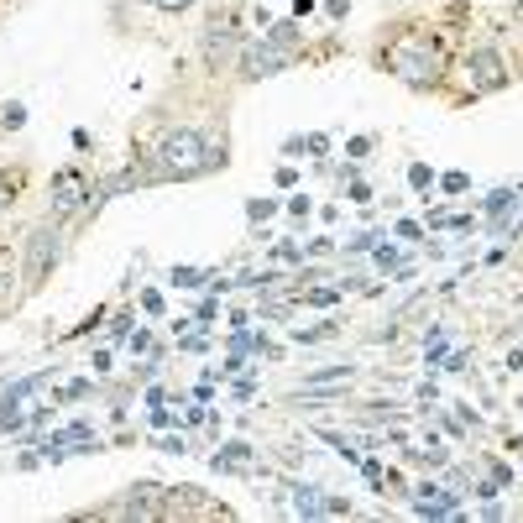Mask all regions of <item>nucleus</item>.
<instances>
[{"instance_id": "obj_21", "label": "nucleus", "mask_w": 523, "mask_h": 523, "mask_svg": "<svg viewBox=\"0 0 523 523\" xmlns=\"http://www.w3.org/2000/svg\"><path fill=\"white\" fill-rule=\"evenodd\" d=\"M142 309L147 314H163V293H142Z\"/></svg>"}, {"instance_id": "obj_11", "label": "nucleus", "mask_w": 523, "mask_h": 523, "mask_svg": "<svg viewBox=\"0 0 523 523\" xmlns=\"http://www.w3.org/2000/svg\"><path fill=\"white\" fill-rule=\"evenodd\" d=\"M293 492V508H299L304 518H320L325 513V497H320V487H288Z\"/></svg>"}, {"instance_id": "obj_8", "label": "nucleus", "mask_w": 523, "mask_h": 523, "mask_svg": "<svg viewBox=\"0 0 523 523\" xmlns=\"http://www.w3.org/2000/svg\"><path fill=\"white\" fill-rule=\"evenodd\" d=\"M231 48H236V21H215V27H204V63H210V68H220Z\"/></svg>"}, {"instance_id": "obj_4", "label": "nucleus", "mask_w": 523, "mask_h": 523, "mask_svg": "<svg viewBox=\"0 0 523 523\" xmlns=\"http://www.w3.org/2000/svg\"><path fill=\"white\" fill-rule=\"evenodd\" d=\"M466 79H471V89H482V95L503 89V84H508V63H503V53H497V48H476V53H466Z\"/></svg>"}, {"instance_id": "obj_7", "label": "nucleus", "mask_w": 523, "mask_h": 523, "mask_svg": "<svg viewBox=\"0 0 523 523\" xmlns=\"http://www.w3.org/2000/svg\"><path fill=\"white\" fill-rule=\"evenodd\" d=\"M456 508H461V492H445L435 482H424L419 497H414V513H424V518H450Z\"/></svg>"}, {"instance_id": "obj_19", "label": "nucleus", "mask_w": 523, "mask_h": 523, "mask_svg": "<svg viewBox=\"0 0 523 523\" xmlns=\"http://www.w3.org/2000/svg\"><path fill=\"white\" fill-rule=\"evenodd\" d=\"M325 335H335V325H314V330H299L293 340H325Z\"/></svg>"}, {"instance_id": "obj_9", "label": "nucleus", "mask_w": 523, "mask_h": 523, "mask_svg": "<svg viewBox=\"0 0 523 523\" xmlns=\"http://www.w3.org/2000/svg\"><path fill=\"white\" fill-rule=\"evenodd\" d=\"M518 204H523V194H518V189H497L492 199H482V210L492 215V231H497V236L508 231V215H518Z\"/></svg>"}, {"instance_id": "obj_1", "label": "nucleus", "mask_w": 523, "mask_h": 523, "mask_svg": "<svg viewBox=\"0 0 523 523\" xmlns=\"http://www.w3.org/2000/svg\"><path fill=\"white\" fill-rule=\"evenodd\" d=\"M225 163V152H215L194 126H178L157 142V163H152V178H199Z\"/></svg>"}, {"instance_id": "obj_3", "label": "nucleus", "mask_w": 523, "mask_h": 523, "mask_svg": "<svg viewBox=\"0 0 523 523\" xmlns=\"http://www.w3.org/2000/svg\"><path fill=\"white\" fill-rule=\"evenodd\" d=\"M388 63H393V74L403 84H435L440 79V48L429 37H403V42H393Z\"/></svg>"}, {"instance_id": "obj_2", "label": "nucleus", "mask_w": 523, "mask_h": 523, "mask_svg": "<svg viewBox=\"0 0 523 523\" xmlns=\"http://www.w3.org/2000/svg\"><path fill=\"white\" fill-rule=\"evenodd\" d=\"M293 53H299V27L293 21H278L252 53H246V79H267V74H283V68L293 63Z\"/></svg>"}, {"instance_id": "obj_20", "label": "nucleus", "mask_w": 523, "mask_h": 523, "mask_svg": "<svg viewBox=\"0 0 523 523\" xmlns=\"http://www.w3.org/2000/svg\"><path fill=\"white\" fill-rule=\"evenodd\" d=\"M147 6H157V11H189L194 0H147Z\"/></svg>"}, {"instance_id": "obj_16", "label": "nucleus", "mask_w": 523, "mask_h": 523, "mask_svg": "<svg viewBox=\"0 0 523 523\" xmlns=\"http://www.w3.org/2000/svg\"><path fill=\"white\" fill-rule=\"evenodd\" d=\"M466 184H471L466 173H445V178H440V189H445V194H466Z\"/></svg>"}, {"instance_id": "obj_14", "label": "nucleus", "mask_w": 523, "mask_h": 523, "mask_svg": "<svg viewBox=\"0 0 523 523\" xmlns=\"http://www.w3.org/2000/svg\"><path fill=\"white\" fill-rule=\"evenodd\" d=\"M0 121H6L11 131H21V126H27V110H21V105H6V110H0Z\"/></svg>"}, {"instance_id": "obj_17", "label": "nucleus", "mask_w": 523, "mask_h": 523, "mask_svg": "<svg viewBox=\"0 0 523 523\" xmlns=\"http://www.w3.org/2000/svg\"><path fill=\"white\" fill-rule=\"evenodd\" d=\"M340 299V288H309V304H320V309H330Z\"/></svg>"}, {"instance_id": "obj_18", "label": "nucleus", "mask_w": 523, "mask_h": 523, "mask_svg": "<svg viewBox=\"0 0 523 523\" xmlns=\"http://www.w3.org/2000/svg\"><path fill=\"white\" fill-rule=\"evenodd\" d=\"M272 210H278V204H272V199H252V204H246V215H252V220H267Z\"/></svg>"}, {"instance_id": "obj_12", "label": "nucleus", "mask_w": 523, "mask_h": 523, "mask_svg": "<svg viewBox=\"0 0 523 523\" xmlns=\"http://www.w3.org/2000/svg\"><path fill=\"white\" fill-rule=\"evenodd\" d=\"M340 377H351V367H320V372L304 377V393H320L325 382H340Z\"/></svg>"}, {"instance_id": "obj_13", "label": "nucleus", "mask_w": 523, "mask_h": 523, "mask_svg": "<svg viewBox=\"0 0 523 523\" xmlns=\"http://www.w3.org/2000/svg\"><path fill=\"white\" fill-rule=\"evenodd\" d=\"M173 283H178V288H199L204 272H199V267H173Z\"/></svg>"}, {"instance_id": "obj_5", "label": "nucleus", "mask_w": 523, "mask_h": 523, "mask_svg": "<svg viewBox=\"0 0 523 523\" xmlns=\"http://www.w3.org/2000/svg\"><path fill=\"white\" fill-rule=\"evenodd\" d=\"M58 262V231H32V241H27V283H42L48 278V267Z\"/></svg>"}, {"instance_id": "obj_10", "label": "nucleus", "mask_w": 523, "mask_h": 523, "mask_svg": "<svg viewBox=\"0 0 523 523\" xmlns=\"http://www.w3.org/2000/svg\"><path fill=\"white\" fill-rule=\"evenodd\" d=\"M48 372H37V377H21V382H11V388H6V414H21V408H27L42 388H48Z\"/></svg>"}, {"instance_id": "obj_15", "label": "nucleus", "mask_w": 523, "mask_h": 523, "mask_svg": "<svg viewBox=\"0 0 523 523\" xmlns=\"http://www.w3.org/2000/svg\"><path fill=\"white\" fill-rule=\"evenodd\" d=\"M408 184H414V189H429V184H435V173H429L424 163H414V168H408Z\"/></svg>"}, {"instance_id": "obj_6", "label": "nucleus", "mask_w": 523, "mask_h": 523, "mask_svg": "<svg viewBox=\"0 0 523 523\" xmlns=\"http://www.w3.org/2000/svg\"><path fill=\"white\" fill-rule=\"evenodd\" d=\"M84 199H95V189H84V178L74 168H63L53 178V210L58 215H74V210H84Z\"/></svg>"}]
</instances>
